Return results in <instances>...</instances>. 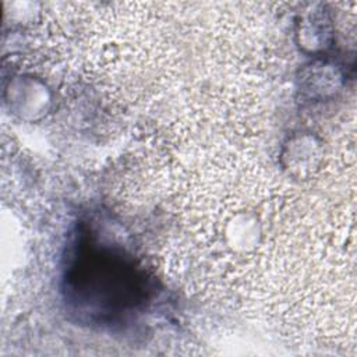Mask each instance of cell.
<instances>
[{"instance_id": "1", "label": "cell", "mask_w": 357, "mask_h": 357, "mask_svg": "<svg viewBox=\"0 0 357 357\" xmlns=\"http://www.w3.org/2000/svg\"><path fill=\"white\" fill-rule=\"evenodd\" d=\"M11 91V107L21 119L36 121L42 119L52 106L49 88L32 78H18Z\"/></svg>"}, {"instance_id": "3", "label": "cell", "mask_w": 357, "mask_h": 357, "mask_svg": "<svg viewBox=\"0 0 357 357\" xmlns=\"http://www.w3.org/2000/svg\"><path fill=\"white\" fill-rule=\"evenodd\" d=\"M301 85L312 98H328L340 88L342 73L335 64L322 61L310 66L307 75L301 79Z\"/></svg>"}, {"instance_id": "4", "label": "cell", "mask_w": 357, "mask_h": 357, "mask_svg": "<svg viewBox=\"0 0 357 357\" xmlns=\"http://www.w3.org/2000/svg\"><path fill=\"white\" fill-rule=\"evenodd\" d=\"M301 45L311 52L326 49L331 42V22L324 13H312V17H305L300 29Z\"/></svg>"}, {"instance_id": "5", "label": "cell", "mask_w": 357, "mask_h": 357, "mask_svg": "<svg viewBox=\"0 0 357 357\" xmlns=\"http://www.w3.org/2000/svg\"><path fill=\"white\" fill-rule=\"evenodd\" d=\"M229 223L230 225L227 229V238L234 250L248 251L258 244L261 237V229L255 219L250 216H241L234 218Z\"/></svg>"}, {"instance_id": "2", "label": "cell", "mask_w": 357, "mask_h": 357, "mask_svg": "<svg viewBox=\"0 0 357 357\" xmlns=\"http://www.w3.org/2000/svg\"><path fill=\"white\" fill-rule=\"evenodd\" d=\"M284 167L296 176L311 174L319 165L322 148L319 141L311 134H298L289 139L283 153Z\"/></svg>"}]
</instances>
